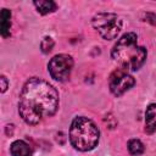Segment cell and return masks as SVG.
<instances>
[{
	"label": "cell",
	"mask_w": 156,
	"mask_h": 156,
	"mask_svg": "<svg viewBox=\"0 0 156 156\" xmlns=\"http://www.w3.org/2000/svg\"><path fill=\"white\" fill-rule=\"evenodd\" d=\"M69 141L78 151H90L99 144L100 130L96 124L88 117H76L69 128Z\"/></svg>",
	"instance_id": "cell-3"
},
{
	"label": "cell",
	"mask_w": 156,
	"mask_h": 156,
	"mask_svg": "<svg viewBox=\"0 0 156 156\" xmlns=\"http://www.w3.org/2000/svg\"><path fill=\"white\" fill-rule=\"evenodd\" d=\"M10 152L12 156H32V147L23 140H16L10 146Z\"/></svg>",
	"instance_id": "cell-7"
},
{
	"label": "cell",
	"mask_w": 156,
	"mask_h": 156,
	"mask_svg": "<svg viewBox=\"0 0 156 156\" xmlns=\"http://www.w3.org/2000/svg\"><path fill=\"white\" fill-rule=\"evenodd\" d=\"M34 6L37 7L38 12H40L41 15H48V13H51L54 12L56 9H57V5L55 1H51V0H35L34 2Z\"/></svg>",
	"instance_id": "cell-10"
},
{
	"label": "cell",
	"mask_w": 156,
	"mask_h": 156,
	"mask_svg": "<svg viewBox=\"0 0 156 156\" xmlns=\"http://www.w3.org/2000/svg\"><path fill=\"white\" fill-rule=\"evenodd\" d=\"M146 49L138 45V37L129 32L123 34L113 45L111 56L126 71H138L146 60Z\"/></svg>",
	"instance_id": "cell-2"
},
{
	"label": "cell",
	"mask_w": 156,
	"mask_h": 156,
	"mask_svg": "<svg viewBox=\"0 0 156 156\" xmlns=\"http://www.w3.org/2000/svg\"><path fill=\"white\" fill-rule=\"evenodd\" d=\"M54 44L55 43H54V39L51 37H44L43 40L40 41V49H41V51L44 54H49L52 50Z\"/></svg>",
	"instance_id": "cell-12"
},
{
	"label": "cell",
	"mask_w": 156,
	"mask_h": 156,
	"mask_svg": "<svg viewBox=\"0 0 156 156\" xmlns=\"http://www.w3.org/2000/svg\"><path fill=\"white\" fill-rule=\"evenodd\" d=\"M58 108V93L46 80L29 78L21 91L18 113L28 124H38L43 118L51 117Z\"/></svg>",
	"instance_id": "cell-1"
},
{
	"label": "cell",
	"mask_w": 156,
	"mask_h": 156,
	"mask_svg": "<svg viewBox=\"0 0 156 156\" xmlns=\"http://www.w3.org/2000/svg\"><path fill=\"white\" fill-rule=\"evenodd\" d=\"M91 24L106 40L115 39L122 29V20L113 12H98L91 18Z\"/></svg>",
	"instance_id": "cell-4"
},
{
	"label": "cell",
	"mask_w": 156,
	"mask_h": 156,
	"mask_svg": "<svg viewBox=\"0 0 156 156\" xmlns=\"http://www.w3.org/2000/svg\"><path fill=\"white\" fill-rule=\"evenodd\" d=\"M156 129V104L147 106L145 112V132L151 134Z\"/></svg>",
	"instance_id": "cell-8"
},
{
	"label": "cell",
	"mask_w": 156,
	"mask_h": 156,
	"mask_svg": "<svg viewBox=\"0 0 156 156\" xmlns=\"http://www.w3.org/2000/svg\"><path fill=\"white\" fill-rule=\"evenodd\" d=\"M144 144L139 139H130L128 141V150L133 156H139L144 152Z\"/></svg>",
	"instance_id": "cell-11"
},
{
	"label": "cell",
	"mask_w": 156,
	"mask_h": 156,
	"mask_svg": "<svg viewBox=\"0 0 156 156\" xmlns=\"http://www.w3.org/2000/svg\"><path fill=\"white\" fill-rule=\"evenodd\" d=\"M0 82H1V93H5L7 87H9V83H7V79L5 76H1L0 77Z\"/></svg>",
	"instance_id": "cell-14"
},
{
	"label": "cell",
	"mask_w": 156,
	"mask_h": 156,
	"mask_svg": "<svg viewBox=\"0 0 156 156\" xmlns=\"http://www.w3.org/2000/svg\"><path fill=\"white\" fill-rule=\"evenodd\" d=\"M10 27H11V12L7 9H2L0 12V32L4 38L10 35Z\"/></svg>",
	"instance_id": "cell-9"
},
{
	"label": "cell",
	"mask_w": 156,
	"mask_h": 156,
	"mask_svg": "<svg viewBox=\"0 0 156 156\" xmlns=\"http://www.w3.org/2000/svg\"><path fill=\"white\" fill-rule=\"evenodd\" d=\"M144 16V21L149 22L152 26H156V13H151V12H146L143 15Z\"/></svg>",
	"instance_id": "cell-13"
},
{
	"label": "cell",
	"mask_w": 156,
	"mask_h": 156,
	"mask_svg": "<svg viewBox=\"0 0 156 156\" xmlns=\"http://www.w3.org/2000/svg\"><path fill=\"white\" fill-rule=\"evenodd\" d=\"M73 68V58L66 54H58L54 56L48 65V71L52 79L63 82L66 80Z\"/></svg>",
	"instance_id": "cell-5"
},
{
	"label": "cell",
	"mask_w": 156,
	"mask_h": 156,
	"mask_svg": "<svg viewBox=\"0 0 156 156\" xmlns=\"http://www.w3.org/2000/svg\"><path fill=\"white\" fill-rule=\"evenodd\" d=\"M135 84V79L126 69L118 68L113 71L108 78V87L115 96H121Z\"/></svg>",
	"instance_id": "cell-6"
}]
</instances>
